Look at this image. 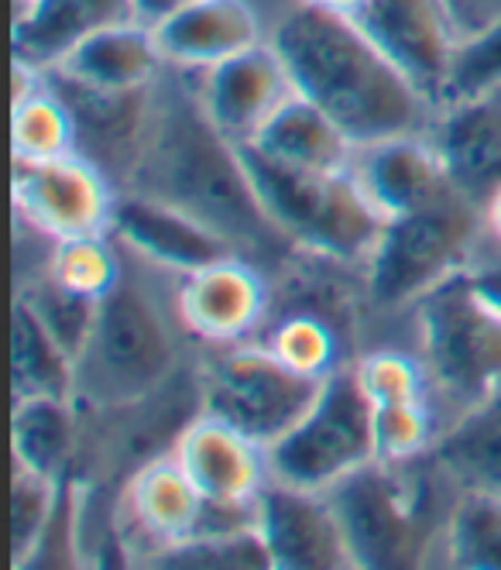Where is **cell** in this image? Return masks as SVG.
<instances>
[{
  "instance_id": "cell-11",
  "label": "cell",
  "mask_w": 501,
  "mask_h": 570,
  "mask_svg": "<svg viewBox=\"0 0 501 570\" xmlns=\"http://www.w3.org/2000/svg\"><path fill=\"white\" fill-rule=\"evenodd\" d=\"M354 21L440 110L450 59L461 42L446 0H367Z\"/></svg>"
},
{
  "instance_id": "cell-6",
  "label": "cell",
  "mask_w": 501,
  "mask_h": 570,
  "mask_svg": "<svg viewBox=\"0 0 501 570\" xmlns=\"http://www.w3.org/2000/svg\"><path fill=\"white\" fill-rule=\"evenodd\" d=\"M412 309L433 392L456 413L494 395L501 385V316L471 289L468 275L436 285Z\"/></svg>"
},
{
  "instance_id": "cell-33",
  "label": "cell",
  "mask_w": 501,
  "mask_h": 570,
  "mask_svg": "<svg viewBox=\"0 0 501 570\" xmlns=\"http://www.w3.org/2000/svg\"><path fill=\"white\" fill-rule=\"evenodd\" d=\"M491 94H501V21L461 35V42H456L450 59L440 110L453 104L481 100Z\"/></svg>"
},
{
  "instance_id": "cell-41",
  "label": "cell",
  "mask_w": 501,
  "mask_h": 570,
  "mask_svg": "<svg viewBox=\"0 0 501 570\" xmlns=\"http://www.w3.org/2000/svg\"><path fill=\"white\" fill-rule=\"evenodd\" d=\"M299 4H310V8H316V11H326V14L357 18V11L367 4V0H299Z\"/></svg>"
},
{
  "instance_id": "cell-40",
  "label": "cell",
  "mask_w": 501,
  "mask_h": 570,
  "mask_svg": "<svg viewBox=\"0 0 501 570\" xmlns=\"http://www.w3.org/2000/svg\"><path fill=\"white\" fill-rule=\"evenodd\" d=\"M193 4V0H128V8H131V18L155 28L158 21H165L169 14H176L179 8Z\"/></svg>"
},
{
  "instance_id": "cell-13",
  "label": "cell",
  "mask_w": 501,
  "mask_h": 570,
  "mask_svg": "<svg viewBox=\"0 0 501 570\" xmlns=\"http://www.w3.org/2000/svg\"><path fill=\"white\" fill-rule=\"evenodd\" d=\"M258 533L275 570L357 567L341 515L326 492L268 481L258 495Z\"/></svg>"
},
{
  "instance_id": "cell-29",
  "label": "cell",
  "mask_w": 501,
  "mask_h": 570,
  "mask_svg": "<svg viewBox=\"0 0 501 570\" xmlns=\"http://www.w3.org/2000/svg\"><path fill=\"white\" fill-rule=\"evenodd\" d=\"M262 341L292 372H299L313 382H326L333 372H341L347 364L341 351V327L310 309H285L268 331V337Z\"/></svg>"
},
{
  "instance_id": "cell-39",
  "label": "cell",
  "mask_w": 501,
  "mask_h": 570,
  "mask_svg": "<svg viewBox=\"0 0 501 570\" xmlns=\"http://www.w3.org/2000/svg\"><path fill=\"white\" fill-rule=\"evenodd\" d=\"M446 8L461 35H471L501 21V0H446Z\"/></svg>"
},
{
  "instance_id": "cell-5",
  "label": "cell",
  "mask_w": 501,
  "mask_h": 570,
  "mask_svg": "<svg viewBox=\"0 0 501 570\" xmlns=\"http://www.w3.org/2000/svg\"><path fill=\"white\" fill-rule=\"evenodd\" d=\"M484 237V207L461 193L436 207L389 217L364 262L367 306L379 313L412 309L436 285L468 272Z\"/></svg>"
},
{
  "instance_id": "cell-34",
  "label": "cell",
  "mask_w": 501,
  "mask_h": 570,
  "mask_svg": "<svg viewBox=\"0 0 501 570\" xmlns=\"http://www.w3.org/2000/svg\"><path fill=\"white\" fill-rule=\"evenodd\" d=\"M357 389L374 405H395V402H423L430 399V375L423 357L405 351H367L357 361H351Z\"/></svg>"
},
{
  "instance_id": "cell-10",
  "label": "cell",
  "mask_w": 501,
  "mask_h": 570,
  "mask_svg": "<svg viewBox=\"0 0 501 570\" xmlns=\"http://www.w3.org/2000/svg\"><path fill=\"white\" fill-rule=\"evenodd\" d=\"M11 189L18 217L49 240L110 230L117 186L82 151H69L49 161L14 158Z\"/></svg>"
},
{
  "instance_id": "cell-20",
  "label": "cell",
  "mask_w": 501,
  "mask_h": 570,
  "mask_svg": "<svg viewBox=\"0 0 501 570\" xmlns=\"http://www.w3.org/2000/svg\"><path fill=\"white\" fill-rule=\"evenodd\" d=\"M49 69L97 90H145L158 83L169 62L158 49L155 28L124 18L79 38Z\"/></svg>"
},
{
  "instance_id": "cell-43",
  "label": "cell",
  "mask_w": 501,
  "mask_h": 570,
  "mask_svg": "<svg viewBox=\"0 0 501 570\" xmlns=\"http://www.w3.org/2000/svg\"><path fill=\"white\" fill-rule=\"evenodd\" d=\"M35 4H38V0H14V21H21V18H28Z\"/></svg>"
},
{
  "instance_id": "cell-26",
  "label": "cell",
  "mask_w": 501,
  "mask_h": 570,
  "mask_svg": "<svg viewBox=\"0 0 501 570\" xmlns=\"http://www.w3.org/2000/svg\"><path fill=\"white\" fill-rule=\"evenodd\" d=\"M76 399L62 395H28L14 399V420H11V443H14V464L59 481L76 446Z\"/></svg>"
},
{
  "instance_id": "cell-9",
  "label": "cell",
  "mask_w": 501,
  "mask_h": 570,
  "mask_svg": "<svg viewBox=\"0 0 501 570\" xmlns=\"http://www.w3.org/2000/svg\"><path fill=\"white\" fill-rule=\"evenodd\" d=\"M405 468L409 464L371 461L326 492L341 515L357 567H412L426 550V495Z\"/></svg>"
},
{
  "instance_id": "cell-3",
  "label": "cell",
  "mask_w": 501,
  "mask_h": 570,
  "mask_svg": "<svg viewBox=\"0 0 501 570\" xmlns=\"http://www.w3.org/2000/svg\"><path fill=\"white\" fill-rule=\"evenodd\" d=\"M179 344L158 296L128 272L97 303L90 337L76 357L72 399L117 413L141 405L173 382Z\"/></svg>"
},
{
  "instance_id": "cell-21",
  "label": "cell",
  "mask_w": 501,
  "mask_h": 570,
  "mask_svg": "<svg viewBox=\"0 0 501 570\" xmlns=\"http://www.w3.org/2000/svg\"><path fill=\"white\" fill-rule=\"evenodd\" d=\"M453 186L478 207L501 186V94L443 107L430 128Z\"/></svg>"
},
{
  "instance_id": "cell-14",
  "label": "cell",
  "mask_w": 501,
  "mask_h": 570,
  "mask_svg": "<svg viewBox=\"0 0 501 570\" xmlns=\"http://www.w3.org/2000/svg\"><path fill=\"white\" fill-rule=\"evenodd\" d=\"M110 234L135 258L176 275H193L220 258L240 255L217 227L135 189H117Z\"/></svg>"
},
{
  "instance_id": "cell-18",
  "label": "cell",
  "mask_w": 501,
  "mask_h": 570,
  "mask_svg": "<svg viewBox=\"0 0 501 570\" xmlns=\"http://www.w3.org/2000/svg\"><path fill=\"white\" fill-rule=\"evenodd\" d=\"M173 454L203 499L250 502L272 481L268 446L250 440L227 420L199 410L176 436Z\"/></svg>"
},
{
  "instance_id": "cell-8",
  "label": "cell",
  "mask_w": 501,
  "mask_h": 570,
  "mask_svg": "<svg viewBox=\"0 0 501 570\" xmlns=\"http://www.w3.org/2000/svg\"><path fill=\"white\" fill-rule=\"evenodd\" d=\"M320 385L323 382L292 372L265 341H240L217 347L206 364L199 410L227 420L262 446H272L310 413Z\"/></svg>"
},
{
  "instance_id": "cell-28",
  "label": "cell",
  "mask_w": 501,
  "mask_h": 570,
  "mask_svg": "<svg viewBox=\"0 0 501 570\" xmlns=\"http://www.w3.org/2000/svg\"><path fill=\"white\" fill-rule=\"evenodd\" d=\"M443 553L461 570H501V495L456 492L443 525Z\"/></svg>"
},
{
  "instance_id": "cell-19",
  "label": "cell",
  "mask_w": 501,
  "mask_h": 570,
  "mask_svg": "<svg viewBox=\"0 0 501 570\" xmlns=\"http://www.w3.org/2000/svg\"><path fill=\"white\" fill-rule=\"evenodd\" d=\"M158 49L173 69L199 72L265 42L258 11L247 0H193L155 24Z\"/></svg>"
},
{
  "instance_id": "cell-35",
  "label": "cell",
  "mask_w": 501,
  "mask_h": 570,
  "mask_svg": "<svg viewBox=\"0 0 501 570\" xmlns=\"http://www.w3.org/2000/svg\"><path fill=\"white\" fill-rule=\"evenodd\" d=\"M59 499V481L41 478L21 464H14V481H11V557L14 567H24L41 537L49 533L52 512Z\"/></svg>"
},
{
  "instance_id": "cell-24",
  "label": "cell",
  "mask_w": 501,
  "mask_h": 570,
  "mask_svg": "<svg viewBox=\"0 0 501 570\" xmlns=\"http://www.w3.org/2000/svg\"><path fill=\"white\" fill-rule=\"evenodd\" d=\"M128 512L131 522L155 543V553L176 547L193 537V525L203 505L193 478L183 471L176 454H161L141 464L128 484Z\"/></svg>"
},
{
  "instance_id": "cell-16",
  "label": "cell",
  "mask_w": 501,
  "mask_h": 570,
  "mask_svg": "<svg viewBox=\"0 0 501 570\" xmlns=\"http://www.w3.org/2000/svg\"><path fill=\"white\" fill-rule=\"evenodd\" d=\"M351 173L385 217L426 210L461 193L430 131H405L357 145Z\"/></svg>"
},
{
  "instance_id": "cell-23",
  "label": "cell",
  "mask_w": 501,
  "mask_h": 570,
  "mask_svg": "<svg viewBox=\"0 0 501 570\" xmlns=\"http://www.w3.org/2000/svg\"><path fill=\"white\" fill-rule=\"evenodd\" d=\"M265 155L285 161V166L310 169V173H344L351 169L357 145L347 138V131L323 114L313 100L296 94L278 107V114L262 128L255 141Z\"/></svg>"
},
{
  "instance_id": "cell-32",
  "label": "cell",
  "mask_w": 501,
  "mask_h": 570,
  "mask_svg": "<svg viewBox=\"0 0 501 570\" xmlns=\"http://www.w3.org/2000/svg\"><path fill=\"white\" fill-rule=\"evenodd\" d=\"M371 436H374V461H382V464H412L433 454V443L440 433H436L430 399L374 405Z\"/></svg>"
},
{
  "instance_id": "cell-22",
  "label": "cell",
  "mask_w": 501,
  "mask_h": 570,
  "mask_svg": "<svg viewBox=\"0 0 501 570\" xmlns=\"http://www.w3.org/2000/svg\"><path fill=\"white\" fill-rule=\"evenodd\" d=\"M433 464L456 492L501 495V385L440 430Z\"/></svg>"
},
{
  "instance_id": "cell-42",
  "label": "cell",
  "mask_w": 501,
  "mask_h": 570,
  "mask_svg": "<svg viewBox=\"0 0 501 570\" xmlns=\"http://www.w3.org/2000/svg\"><path fill=\"white\" fill-rule=\"evenodd\" d=\"M484 220H488V234H491V240H498V244H501V186H498V189H494V196L488 199Z\"/></svg>"
},
{
  "instance_id": "cell-7",
  "label": "cell",
  "mask_w": 501,
  "mask_h": 570,
  "mask_svg": "<svg viewBox=\"0 0 501 570\" xmlns=\"http://www.w3.org/2000/svg\"><path fill=\"white\" fill-rule=\"evenodd\" d=\"M371 461V402L357 389L351 364L333 372L320 385L310 413L268 446L272 481L306 492H330Z\"/></svg>"
},
{
  "instance_id": "cell-27",
  "label": "cell",
  "mask_w": 501,
  "mask_h": 570,
  "mask_svg": "<svg viewBox=\"0 0 501 570\" xmlns=\"http://www.w3.org/2000/svg\"><path fill=\"white\" fill-rule=\"evenodd\" d=\"M11 379L14 399L28 395H62L76 392V361L62 351V344L49 334L41 316L28 299H14L11 316Z\"/></svg>"
},
{
  "instance_id": "cell-30",
  "label": "cell",
  "mask_w": 501,
  "mask_h": 570,
  "mask_svg": "<svg viewBox=\"0 0 501 570\" xmlns=\"http://www.w3.org/2000/svg\"><path fill=\"white\" fill-rule=\"evenodd\" d=\"M11 151L18 161H49L76 151L72 114L52 83L11 104Z\"/></svg>"
},
{
  "instance_id": "cell-25",
  "label": "cell",
  "mask_w": 501,
  "mask_h": 570,
  "mask_svg": "<svg viewBox=\"0 0 501 570\" xmlns=\"http://www.w3.org/2000/svg\"><path fill=\"white\" fill-rule=\"evenodd\" d=\"M131 18L128 0H38L28 18L14 21V59L49 69L79 38Z\"/></svg>"
},
{
  "instance_id": "cell-36",
  "label": "cell",
  "mask_w": 501,
  "mask_h": 570,
  "mask_svg": "<svg viewBox=\"0 0 501 570\" xmlns=\"http://www.w3.org/2000/svg\"><path fill=\"white\" fill-rule=\"evenodd\" d=\"M18 296L31 303V309L41 316V323L49 327V334L76 361L82 344H87V337H90L94 316H97V299H87V296H76V293L62 289V285L52 282L49 275L35 278L28 289H21Z\"/></svg>"
},
{
  "instance_id": "cell-17",
  "label": "cell",
  "mask_w": 501,
  "mask_h": 570,
  "mask_svg": "<svg viewBox=\"0 0 501 570\" xmlns=\"http://www.w3.org/2000/svg\"><path fill=\"white\" fill-rule=\"evenodd\" d=\"M52 90L66 100L76 125V151L94 158L120 186L128 183L145 145L155 87L145 90H97L49 69ZM117 186V189H120Z\"/></svg>"
},
{
  "instance_id": "cell-15",
  "label": "cell",
  "mask_w": 501,
  "mask_h": 570,
  "mask_svg": "<svg viewBox=\"0 0 501 570\" xmlns=\"http://www.w3.org/2000/svg\"><path fill=\"white\" fill-rule=\"evenodd\" d=\"M272 309V285L244 255L220 258L183 275L176 313L183 327L203 344L227 347L255 334Z\"/></svg>"
},
{
  "instance_id": "cell-1",
  "label": "cell",
  "mask_w": 501,
  "mask_h": 570,
  "mask_svg": "<svg viewBox=\"0 0 501 570\" xmlns=\"http://www.w3.org/2000/svg\"><path fill=\"white\" fill-rule=\"evenodd\" d=\"M173 66L155 83L151 120L141 155L120 189H135L217 227L234 248L247 255H292V244L262 210L247 179L240 151L227 141Z\"/></svg>"
},
{
  "instance_id": "cell-12",
  "label": "cell",
  "mask_w": 501,
  "mask_h": 570,
  "mask_svg": "<svg viewBox=\"0 0 501 570\" xmlns=\"http://www.w3.org/2000/svg\"><path fill=\"white\" fill-rule=\"evenodd\" d=\"M292 97H296V83H292L285 59L268 38L255 49L196 72L199 107L214 120V128L234 145L255 141L278 114V107Z\"/></svg>"
},
{
  "instance_id": "cell-4",
  "label": "cell",
  "mask_w": 501,
  "mask_h": 570,
  "mask_svg": "<svg viewBox=\"0 0 501 570\" xmlns=\"http://www.w3.org/2000/svg\"><path fill=\"white\" fill-rule=\"evenodd\" d=\"M237 151L265 217L296 248L364 268L389 217L367 199L351 169L310 173L285 166L255 145H237Z\"/></svg>"
},
{
  "instance_id": "cell-2",
  "label": "cell",
  "mask_w": 501,
  "mask_h": 570,
  "mask_svg": "<svg viewBox=\"0 0 501 570\" xmlns=\"http://www.w3.org/2000/svg\"><path fill=\"white\" fill-rule=\"evenodd\" d=\"M268 42L285 59L296 94L337 120L354 145L433 128L440 110L354 18L326 14L296 0Z\"/></svg>"
},
{
  "instance_id": "cell-37",
  "label": "cell",
  "mask_w": 501,
  "mask_h": 570,
  "mask_svg": "<svg viewBox=\"0 0 501 570\" xmlns=\"http://www.w3.org/2000/svg\"><path fill=\"white\" fill-rule=\"evenodd\" d=\"M158 557V567H193V570H265L272 567V557L265 550V540L255 533L240 537H196L183 540L176 547H165Z\"/></svg>"
},
{
  "instance_id": "cell-38",
  "label": "cell",
  "mask_w": 501,
  "mask_h": 570,
  "mask_svg": "<svg viewBox=\"0 0 501 570\" xmlns=\"http://www.w3.org/2000/svg\"><path fill=\"white\" fill-rule=\"evenodd\" d=\"M464 275L471 282V289L501 316V244L494 240V252H488V244H481V252L474 255Z\"/></svg>"
},
{
  "instance_id": "cell-31",
  "label": "cell",
  "mask_w": 501,
  "mask_h": 570,
  "mask_svg": "<svg viewBox=\"0 0 501 570\" xmlns=\"http://www.w3.org/2000/svg\"><path fill=\"white\" fill-rule=\"evenodd\" d=\"M114 234H82V237H62L52 240V252L46 262V275L59 282L62 289L87 296V299H104L114 285L120 282L124 268L114 248Z\"/></svg>"
}]
</instances>
